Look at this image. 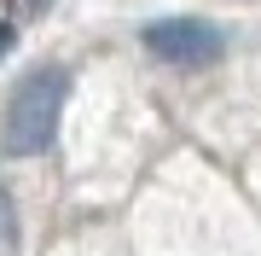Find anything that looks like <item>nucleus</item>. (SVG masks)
Masks as SVG:
<instances>
[{"instance_id":"obj_3","label":"nucleus","mask_w":261,"mask_h":256,"mask_svg":"<svg viewBox=\"0 0 261 256\" xmlns=\"http://www.w3.org/2000/svg\"><path fill=\"white\" fill-rule=\"evenodd\" d=\"M12 53V24H0V58Z\"/></svg>"},{"instance_id":"obj_1","label":"nucleus","mask_w":261,"mask_h":256,"mask_svg":"<svg viewBox=\"0 0 261 256\" xmlns=\"http://www.w3.org/2000/svg\"><path fill=\"white\" fill-rule=\"evenodd\" d=\"M64 94L70 76L64 70H35V76L18 82V94L6 105V128H0V152L6 157H35L58 140V117H64Z\"/></svg>"},{"instance_id":"obj_2","label":"nucleus","mask_w":261,"mask_h":256,"mask_svg":"<svg viewBox=\"0 0 261 256\" xmlns=\"http://www.w3.org/2000/svg\"><path fill=\"white\" fill-rule=\"evenodd\" d=\"M145 47H151V58H163L174 70H203L226 53V41L203 18H163V24H145Z\"/></svg>"}]
</instances>
